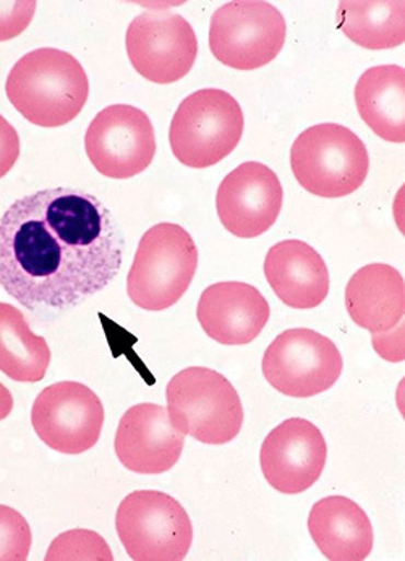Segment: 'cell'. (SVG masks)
<instances>
[{
    "label": "cell",
    "instance_id": "obj_17",
    "mask_svg": "<svg viewBox=\"0 0 405 561\" xmlns=\"http://www.w3.org/2000/svg\"><path fill=\"white\" fill-rule=\"evenodd\" d=\"M265 276L276 296L292 309H315L329 294V272L323 256L302 241H284L269 249Z\"/></svg>",
    "mask_w": 405,
    "mask_h": 561
},
{
    "label": "cell",
    "instance_id": "obj_27",
    "mask_svg": "<svg viewBox=\"0 0 405 561\" xmlns=\"http://www.w3.org/2000/svg\"><path fill=\"white\" fill-rule=\"evenodd\" d=\"M13 411V397L5 385L0 383V421L9 417L10 412Z\"/></svg>",
    "mask_w": 405,
    "mask_h": 561
},
{
    "label": "cell",
    "instance_id": "obj_3",
    "mask_svg": "<svg viewBox=\"0 0 405 561\" xmlns=\"http://www.w3.org/2000/svg\"><path fill=\"white\" fill-rule=\"evenodd\" d=\"M198 268V249L187 229L160 222L144 232L128 272L127 294L135 306L161 312L175 306Z\"/></svg>",
    "mask_w": 405,
    "mask_h": 561
},
{
    "label": "cell",
    "instance_id": "obj_20",
    "mask_svg": "<svg viewBox=\"0 0 405 561\" xmlns=\"http://www.w3.org/2000/svg\"><path fill=\"white\" fill-rule=\"evenodd\" d=\"M356 104L364 124L383 140L405 141V69L371 67L356 87Z\"/></svg>",
    "mask_w": 405,
    "mask_h": 561
},
{
    "label": "cell",
    "instance_id": "obj_24",
    "mask_svg": "<svg viewBox=\"0 0 405 561\" xmlns=\"http://www.w3.org/2000/svg\"><path fill=\"white\" fill-rule=\"evenodd\" d=\"M32 542V527L23 515L0 505V561L28 560Z\"/></svg>",
    "mask_w": 405,
    "mask_h": 561
},
{
    "label": "cell",
    "instance_id": "obj_9",
    "mask_svg": "<svg viewBox=\"0 0 405 561\" xmlns=\"http://www.w3.org/2000/svg\"><path fill=\"white\" fill-rule=\"evenodd\" d=\"M262 368L275 390L303 400L331 390L343 374L344 360L329 337L293 328L269 344Z\"/></svg>",
    "mask_w": 405,
    "mask_h": 561
},
{
    "label": "cell",
    "instance_id": "obj_26",
    "mask_svg": "<svg viewBox=\"0 0 405 561\" xmlns=\"http://www.w3.org/2000/svg\"><path fill=\"white\" fill-rule=\"evenodd\" d=\"M20 157V137L12 124L0 116V179L5 178Z\"/></svg>",
    "mask_w": 405,
    "mask_h": 561
},
{
    "label": "cell",
    "instance_id": "obj_18",
    "mask_svg": "<svg viewBox=\"0 0 405 561\" xmlns=\"http://www.w3.org/2000/svg\"><path fill=\"white\" fill-rule=\"evenodd\" d=\"M309 530L320 552L331 561H363L373 550L370 518L347 496L316 502L310 512Z\"/></svg>",
    "mask_w": 405,
    "mask_h": 561
},
{
    "label": "cell",
    "instance_id": "obj_2",
    "mask_svg": "<svg viewBox=\"0 0 405 561\" xmlns=\"http://www.w3.org/2000/svg\"><path fill=\"white\" fill-rule=\"evenodd\" d=\"M5 93L13 107L33 125L62 127L83 111L90 96V80L72 54L40 47L13 66Z\"/></svg>",
    "mask_w": 405,
    "mask_h": 561
},
{
    "label": "cell",
    "instance_id": "obj_12",
    "mask_svg": "<svg viewBox=\"0 0 405 561\" xmlns=\"http://www.w3.org/2000/svg\"><path fill=\"white\" fill-rule=\"evenodd\" d=\"M104 405L86 385L59 381L44 388L32 409V424L39 440L63 455L93 448L103 431Z\"/></svg>",
    "mask_w": 405,
    "mask_h": 561
},
{
    "label": "cell",
    "instance_id": "obj_11",
    "mask_svg": "<svg viewBox=\"0 0 405 561\" xmlns=\"http://www.w3.org/2000/svg\"><path fill=\"white\" fill-rule=\"evenodd\" d=\"M125 46L134 69L158 84L184 79L198 56V39L190 23L165 10L135 16Z\"/></svg>",
    "mask_w": 405,
    "mask_h": 561
},
{
    "label": "cell",
    "instance_id": "obj_16",
    "mask_svg": "<svg viewBox=\"0 0 405 561\" xmlns=\"http://www.w3.org/2000/svg\"><path fill=\"white\" fill-rule=\"evenodd\" d=\"M271 309L266 297L241 280L216 283L202 290L197 317L202 331L224 346H245L265 330Z\"/></svg>",
    "mask_w": 405,
    "mask_h": 561
},
{
    "label": "cell",
    "instance_id": "obj_19",
    "mask_svg": "<svg viewBox=\"0 0 405 561\" xmlns=\"http://www.w3.org/2000/svg\"><path fill=\"white\" fill-rule=\"evenodd\" d=\"M346 307L354 323L363 330L387 333L404 319L403 275L386 263L363 266L347 283Z\"/></svg>",
    "mask_w": 405,
    "mask_h": 561
},
{
    "label": "cell",
    "instance_id": "obj_10",
    "mask_svg": "<svg viewBox=\"0 0 405 561\" xmlns=\"http://www.w3.org/2000/svg\"><path fill=\"white\" fill-rule=\"evenodd\" d=\"M84 150L104 178L130 179L153 162L157 134L147 113L128 104H113L91 121Z\"/></svg>",
    "mask_w": 405,
    "mask_h": 561
},
{
    "label": "cell",
    "instance_id": "obj_7",
    "mask_svg": "<svg viewBox=\"0 0 405 561\" xmlns=\"http://www.w3.org/2000/svg\"><path fill=\"white\" fill-rule=\"evenodd\" d=\"M121 546L135 561H182L190 552L194 526L184 506L164 492L137 490L116 515Z\"/></svg>",
    "mask_w": 405,
    "mask_h": 561
},
{
    "label": "cell",
    "instance_id": "obj_25",
    "mask_svg": "<svg viewBox=\"0 0 405 561\" xmlns=\"http://www.w3.org/2000/svg\"><path fill=\"white\" fill-rule=\"evenodd\" d=\"M35 12V0L0 2V43L22 35L32 23Z\"/></svg>",
    "mask_w": 405,
    "mask_h": 561
},
{
    "label": "cell",
    "instance_id": "obj_4",
    "mask_svg": "<svg viewBox=\"0 0 405 561\" xmlns=\"http://www.w3.org/2000/svg\"><path fill=\"white\" fill-rule=\"evenodd\" d=\"M172 425L206 445H225L241 434L243 405L234 385L206 367L178 371L165 388Z\"/></svg>",
    "mask_w": 405,
    "mask_h": 561
},
{
    "label": "cell",
    "instance_id": "obj_6",
    "mask_svg": "<svg viewBox=\"0 0 405 561\" xmlns=\"http://www.w3.org/2000/svg\"><path fill=\"white\" fill-rule=\"evenodd\" d=\"M243 127L241 104L231 93L218 88L195 91L172 117V153L187 168H211L238 148Z\"/></svg>",
    "mask_w": 405,
    "mask_h": 561
},
{
    "label": "cell",
    "instance_id": "obj_1",
    "mask_svg": "<svg viewBox=\"0 0 405 561\" xmlns=\"http://www.w3.org/2000/svg\"><path fill=\"white\" fill-rule=\"evenodd\" d=\"M125 239L113 213L80 188H44L0 218V286L28 310H66L109 286Z\"/></svg>",
    "mask_w": 405,
    "mask_h": 561
},
{
    "label": "cell",
    "instance_id": "obj_21",
    "mask_svg": "<svg viewBox=\"0 0 405 561\" xmlns=\"http://www.w3.org/2000/svg\"><path fill=\"white\" fill-rule=\"evenodd\" d=\"M337 28L364 49H394L405 41V2L344 0L337 9Z\"/></svg>",
    "mask_w": 405,
    "mask_h": 561
},
{
    "label": "cell",
    "instance_id": "obj_15",
    "mask_svg": "<svg viewBox=\"0 0 405 561\" xmlns=\"http://www.w3.org/2000/svg\"><path fill=\"white\" fill-rule=\"evenodd\" d=\"M185 435L172 425L167 409L153 402L134 405L117 427V458L135 474L158 476L171 471L184 451Z\"/></svg>",
    "mask_w": 405,
    "mask_h": 561
},
{
    "label": "cell",
    "instance_id": "obj_14",
    "mask_svg": "<svg viewBox=\"0 0 405 561\" xmlns=\"http://www.w3.org/2000/svg\"><path fill=\"white\" fill-rule=\"evenodd\" d=\"M327 446L322 431L306 419H287L269 432L259 451L263 476L286 495L305 492L326 466Z\"/></svg>",
    "mask_w": 405,
    "mask_h": 561
},
{
    "label": "cell",
    "instance_id": "obj_23",
    "mask_svg": "<svg viewBox=\"0 0 405 561\" xmlns=\"http://www.w3.org/2000/svg\"><path fill=\"white\" fill-rule=\"evenodd\" d=\"M47 561H113V550L97 533L88 529H73L60 534L46 556Z\"/></svg>",
    "mask_w": 405,
    "mask_h": 561
},
{
    "label": "cell",
    "instance_id": "obj_5",
    "mask_svg": "<svg viewBox=\"0 0 405 561\" xmlns=\"http://www.w3.org/2000/svg\"><path fill=\"white\" fill-rule=\"evenodd\" d=\"M290 165L299 184L322 198H340L362 187L370 169L367 147L350 128L320 124L297 137Z\"/></svg>",
    "mask_w": 405,
    "mask_h": 561
},
{
    "label": "cell",
    "instance_id": "obj_22",
    "mask_svg": "<svg viewBox=\"0 0 405 561\" xmlns=\"http://www.w3.org/2000/svg\"><path fill=\"white\" fill-rule=\"evenodd\" d=\"M50 347L33 333L23 312L0 302V371L20 383H38L50 364Z\"/></svg>",
    "mask_w": 405,
    "mask_h": 561
},
{
    "label": "cell",
    "instance_id": "obj_13",
    "mask_svg": "<svg viewBox=\"0 0 405 561\" xmlns=\"http://www.w3.org/2000/svg\"><path fill=\"white\" fill-rule=\"evenodd\" d=\"M278 174L262 162L250 161L225 175L216 195L222 226L235 238L255 239L268 232L282 209Z\"/></svg>",
    "mask_w": 405,
    "mask_h": 561
},
{
    "label": "cell",
    "instance_id": "obj_8",
    "mask_svg": "<svg viewBox=\"0 0 405 561\" xmlns=\"http://www.w3.org/2000/svg\"><path fill=\"white\" fill-rule=\"evenodd\" d=\"M286 36V19L273 3L235 0L212 13L209 49L225 67L256 70L279 56Z\"/></svg>",
    "mask_w": 405,
    "mask_h": 561
}]
</instances>
